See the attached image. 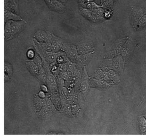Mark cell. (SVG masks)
I'll return each instance as SVG.
<instances>
[{"label":"cell","mask_w":146,"mask_h":138,"mask_svg":"<svg viewBox=\"0 0 146 138\" xmlns=\"http://www.w3.org/2000/svg\"><path fill=\"white\" fill-rule=\"evenodd\" d=\"M57 111L58 110L49 97L46 105L37 112V116L41 119H47Z\"/></svg>","instance_id":"6da1fadb"},{"label":"cell","mask_w":146,"mask_h":138,"mask_svg":"<svg viewBox=\"0 0 146 138\" xmlns=\"http://www.w3.org/2000/svg\"><path fill=\"white\" fill-rule=\"evenodd\" d=\"M60 50L65 53L71 61L75 62L78 55L76 45L65 41Z\"/></svg>","instance_id":"7a4b0ae2"},{"label":"cell","mask_w":146,"mask_h":138,"mask_svg":"<svg viewBox=\"0 0 146 138\" xmlns=\"http://www.w3.org/2000/svg\"><path fill=\"white\" fill-rule=\"evenodd\" d=\"M78 54H84L94 50V43L91 40L88 39H83L76 44Z\"/></svg>","instance_id":"3957f363"},{"label":"cell","mask_w":146,"mask_h":138,"mask_svg":"<svg viewBox=\"0 0 146 138\" xmlns=\"http://www.w3.org/2000/svg\"><path fill=\"white\" fill-rule=\"evenodd\" d=\"M46 72V84L48 87L49 94L58 91V86L56 78L52 73L50 67L45 68Z\"/></svg>","instance_id":"277c9868"},{"label":"cell","mask_w":146,"mask_h":138,"mask_svg":"<svg viewBox=\"0 0 146 138\" xmlns=\"http://www.w3.org/2000/svg\"><path fill=\"white\" fill-rule=\"evenodd\" d=\"M27 22L24 20H12L11 23V36L9 40L14 39L17 37L26 27Z\"/></svg>","instance_id":"5b68a950"},{"label":"cell","mask_w":146,"mask_h":138,"mask_svg":"<svg viewBox=\"0 0 146 138\" xmlns=\"http://www.w3.org/2000/svg\"><path fill=\"white\" fill-rule=\"evenodd\" d=\"M146 13V10L140 7L134 6L131 8L130 18L133 27L136 28L137 24L141 17Z\"/></svg>","instance_id":"8992f818"},{"label":"cell","mask_w":146,"mask_h":138,"mask_svg":"<svg viewBox=\"0 0 146 138\" xmlns=\"http://www.w3.org/2000/svg\"><path fill=\"white\" fill-rule=\"evenodd\" d=\"M94 51L84 54H78L76 60V68L80 71H82L90 61L93 56Z\"/></svg>","instance_id":"52a82bcc"},{"label":"cell","mask_w":146,"mask_h":138,"mask_svg":"<svg viewBox=\"0 0 146 138\" xmlns=\"http://www.w3.org/2000/svg\"><path fill=\"white\" fill-rule=\"evenodd\" d=\"M82 74V81L80 87V90L83 94L84 99H86L89 90L90 79L88 75L86 70V67H84L83 70L81 72Z\"/></svg>","instance_id":"ba28073f"},{"label":"cell","mask_w":146,"mask_h":138,"mask_svg":"<svg viewBox=\"0 0 146 138\" xmlns=\"http://www.w3.org/2000/svg\"><path fill=\"white\" fill-rule=\"evenodd\" d=\"M50 96L45 99H42L38 96L37 94L35 95L33 97V107L34 111L37 112L46 105L47 101Z\"/></svg>","instance_id":"9c48e42d"},{"label":"cell","mask_w":146,"mask_h":138,"mask_svg":"<svg viewBox=\"0 0 146 138\" xmlns=\"http://www.w3.org/2000/svg\"><path fill=\"white\" fill-rule=\"evenodd\" d=\"M102 8L101 7L91 10L92 13V18L90 20L91 23H97L105 19L104 17L105 10Z\"/></svg>","instance_id":"30bf717a"},{"label":"cell","mask_w":146,"mask_h":138,"mask_svg":"<svg viewBox=\"0 0 146 138\" xmlns=\"http://www.w3.org/2000/svg\"><path fill=\"white\" fill-rule=\"evenodd\" d=\"M65 41L64 39L52 34V48L53 53H57L61 50Z\"/></svg>","instance_id":"8fae6325"},{"label":"cell","mask_w":146,"mask_h":138,"mask_svg":"<svg viewBox=\"0 0 146 138\" xmlns=\"http://www.w3.org/2000/svg\"><path fill=\"white\" fill-rule=\"evenodd\" d=\"M65 4L59 0H51L49 8L56 12L62 13L65 10Z\"/></svg>","instance_id":"7c38bea8"},{"label":"cell","mask_w":146,"mask_h":138,"mask_svg":"<svg viewBox=\"0 0 146 138\" xmlns=\"http://www.w3.org/2000/svg\"><path fill=\"white\" fill-rule=\"evenodd\" d=\"M23 18L19 15L16 13L10 12L4 9V23H5L9 20H23Z\"/></svg>","instance_id":"4fadbf2b"},{"label":"cell","mask_w":146,"mask_h":138,"mask_svg":"<svg viewBox=\"0 0 146 138\" xmlns=\"http://www.w3.org/2000/svg\"><path fill=\"white\" fill-rule=\"evenodd\" d=\"M49 97L56 107V109L58 111H60L61 110L62 106H61V99L58 91H55L50 93Z\"/></svg>","instance_id":"5bb4252c"},{"label":"cell","mask_w":146,"mask_h":138,"mask_svg":"<svg viewBox=\"0 0 146 138\" xmlns=\"http://www.w3.org/2000/svg\"><path fill=\"white\" fill-rule=\"evenodd\" d=\"M81 72L76 68L73 72V82L75 84V91L80 90V85L82 81Z\"/></svg>","instance_id":"9a60e30c"},{"label":"cell","mask_w":146,"mask_h":138,"mask_svg":"<svg viewBox=\"0 0 146 138\" xmlns=\"http://www.w3.org/2000/svg\"><path fill=\"white\" fill-rule=\"evenodd\" d=\"M58 92L59 94L60 97L61 101L62 107L64 106L66 103L67 96H68V89L66 86L62 87H58Z\"/></svg>","instance_id":"2e32d148"},{"label":"cell","mask_w":146,"mask_h":138,"mask_svg":"<svg viewBox=\"0 0 146 138\" xmlns=\"http://www.w3.org/2000/svg\"><path fill=\"white\" fill-rule=\"evenodd\" d=\"M26 66L29 72L32 75L36 76L39 72L40 67L34 62L33 60L26 62Z\"/></svg>","instance_id":"e0dca14e"},{"label":"cell","mask_w":146,"mask_h":138,"mask_svg":"<svg viewBox=\"0 0 146 138\" xmlns=\"http://www.w3.org/2000/svg\"><path fill=\"white\" fill-rule=\"evenodd\" d=\"M73 102L78 104L81 108H82L84 106L83 94L80 90L75 91L73 95Z\"/></svg>","instance_id":"ac0fdd59"},{"label":"cell","mask_w":146,"mask_h":138,"mask_svg":"<svg viewBox=\"0 0 146 138\" xmlns=\"http://www.w3.org/2000/svg\"><path fill=\"white\" fill-rule=\"evenodd\" d=\"M4 66V78L5 81L6 82L11 79L13 74V67L12 66L7 62H5Z\"/></svg>","instance_id":"d6986e66"},{"label":"cell","mask_w":146,"mask_h":138,"mask_svg":"<svg viewBox=\"0 0 146 138\" xmlns=\"http://www.w3.org/2000/svg\"><path fill=\"white\" fill-rule=\"evenodd\" d=\"M55 54H56V58H55V61L58 64L65 63L70 60L65 53L61 50L55 53Z\"/></svg>","instance_id":"ffe728a7"},{"label":"cell","mask_w":146,"mask_h":138,"mask_svg":"<svg viewBox=\"0 0 146 138\" xmlns=\"http://www.w3.org/2000/svg\"><path fill=\"white\" fill-rule=\"evenodd\" d=\"M4 5L9 6L15 12L19 14V9L18 0H4Z\"/></svg>","instance_id":"44dd1931"},{"label":"cell","mask_w":146,"mask_h":138,"mask_svg":"<svg viewBox=\"0 0 146 138\" xmlns=\"http://www.w3.org/2000/svg\"><path fill=\"white\" fill-rule=\"evenodd\" d=\"M12 20H9L6 22L4 26V35L5 40L9 41L11 36V23Z\"/></svg>","instance_id":"7402d4cb"},{"label":"cell","mask_w":146,"mask_h":138,"mask_svg":"<svg viewBox=\"0 0 146 138\" xmlns=\"http://www.w3.org/2000/svg\"><path fill=\"white\" fill-rule=\"evenodd\" d=\"M46 37V32L42 30H38L35 32L34 38L40 42H44Z\"/></svg>","instance_id":"603a6c76"},{"label":"cell","mask_w":146,"mask_h":138,"mask_svg":"<svg viewBox=\"0 0 146 138\" xmlns=\"http://www.w3.org/2000/svg\"><path fill=\"white\" fill-rule=\"evenodd\" d=\"M37 79L42 83H46V72L43 66L40 67L39 72L36 76Z\"/></svg>","instance_id":"cb8c5ba5"},{"label":"cell","mask_w":146,"mask_h":138,"mask_svg":"<svg viewBox=\"0 0 146 138\" xmlns=\"http://www.w3.org/2000/svg\"><path fill=\"white\" fill-rule=\"evenodd\" d=\"M60 111L66 116L70 117L73 116L72 112L71 104H70L67 103H66L64 106L61 107V110Z\"/></svg>","instance_id":"d4e9b609"},{"label":"cell","mask_w":146,"mask_h":138,"mask_svg":"<svg viewBox=\"0 0 146 138\" xmlns=\"http://www.w3.org/2000/svg\"><path fill=\"white\" fill-rule=\"evenodd\" d=\"M80 13L83 17L90 21L92 18V13L91 10L84 8L80 10Z\"/></svg>","instance_id":"484cf974"},{"label":"cell","mask_w":146,"mask_h":138,"mask_svg":"<svg viewBox=\"0 0 146 138\" xmlns=\"http://www.w3.org/2000/svg\"><path fill=\"white\" fill-rule=\"evenodd\" d=\"M102 6H100L98 5L97 3H96L94 1L87 2L84 3L83 6V8H87L88 9L92 10L101 7Z\"/></svg>","instance_id":"4316f807"},{"label":"cell","mask_w":146,"mask_h":138,"mask_svg":"<svg viewBox=\"0 0 146 138\" xmlns=\"http://www.w3.org/2000/svg\"><path fill=\"white\" fill-rule=\"evenodd\" d=\"M71 109L72 115L73 116H75L78 115L82 108L78 104L73 102L71 104Z\"/></svg>","instance_id":"83f0119b"},{"label":"cell","mask_w":146,"mask_h":138,"mask_svg":"<svg viewBox=\"0 0 146 138\" xmlns=\"http://www.w3.org/2000/svg\"><path fill=\"white\" fill-rule=\"evenodd\" d=\"M146 26V13L141 17L136 26V29H140Z\"/></svg>","instance_id":"f1b7e54d"},{"label":"cell","mask_w":146,"mask_h":138,"mask_svg":"<svg viewBox=\"0 0 146 138\" xmlns=\"http://www.w3.org/2000/svg\"><path fill=\"white\" fill-rule=\"evenodd\" d=\"M33 60L39 67L43 66V64L42 59L37 53H36L35 56L33 59Z\"/></svg>","instance_id":"f546056e"},{"label":"cell","mask_w":146,"mask_h":138,"mask_svg":"<svg viewBox=\"0 0 146 138\" xmlns=\"http://www.w3.org/2000/svg\"><path fill=\"white\" fill-rule=\"evenodd\" d=\"M53 33L50 31L46 32V40L44 42L46 43L47 44L52 46V40Z\"/></svg>","instance_id":"4dcf8cb0"},{"label":"cell","mask_w":146,"mask_h":138,"mask_svg":"<svg viewBox=\"0 0 146 138\" xmlns=\"http://www.w3.org/2000/svg\"><path fill=\"white\" fill-rule=\"evenodd\" d=\"M68 61H67V62H65V63L58 64V68L60 71H66L68 70V68H69Z\"/></svg>","instance_id":"1f68e13d"},{"label":"cell","mask_w":146,"mask_h":138,"mask_svg":"<svg viewBox=\"0 0 146 138\" xmlns=\"http://www.w3.org/2000/svg\"><path fill=\"white\" fill-rule=\"evenodd\" d=\"M56 80L58 87L65 86V81L59 75H58V76L56 77Z\"/></svg>","instance_id":"d6a6232c"},{"label":"cell","mask_w":146,"mask_h":138,"mask_svg":"<svg viewBox=\"0 0 146 138\" xmlns=\"http://www.w3.org/2000/svg\"><path fill=\"white\" fill-rule=\"evenodd\" d=\"M36 53L35 51L32 49H29L27 52V57L29 59L33 60L35 56Z\"/></svg>","instance_id":"836d02e7"},{"label":"cell","mask_w":146,"mask_h":138,"mask_svg":"<svg viewBox=\"0 0 146 138\" xmlns=\"http://www.w3.org/2000/svg\"><path fill=\"white\" fill-rule=\"evenodd\" d=\"M38 96L40 97V98H42V99H45V98H46V97H48L50 96V94H47L46 93L44 92V91H42L41 90L40 91H39L37 93Z\"/></svg>","instance_id":"e575fe53"},{"label":"cell","mask_w":146,"mask_h":138,"mask_svg":"<svg viewBox=\"0 0 146 138\" xmlns=\"http://www.w3.org/2000/svg\"><path fill=\"white\" fill-rule=\"evenodd\" d=\"M41 90L44 91L46 93L49 94V89H48V87L46 83H42L40 86Z\"/></svg>","instance_id":"d590c367"},{"label":"cell","mask_w":146,"mask_h":138,"mask_svg":"<svg viewBox=\"0 0 146 138\" xmlns=\"http://www.w3.org/2000/svg\"><path fill=\"white\" fill-rule=\"evenodd\" d=\"M78 3L79 7V10L83 9V6L85 3L87 2V0H77Z\"/></svg>","instance_id":"8d00e7d4"},{"label":"cell","mask_w":146,"mask_h":138,"mask_svg":"<svg viewBox=\"0 0 146 138\" xmlns=\"http://www.w3.org/2000/svg\"><path fill=\"white\" fill-rule=\"evenodd\" d=\"M111 15V12L110 11L107 10L105 11V13H104V17L105 18H110Z\"/></svg>","instance_id":"74e56055"},{"label":"cell","mask_w":146,"mask_h":138,"mask_svg":"<svg viewBox=\"0 0 146 138\" xmlns=\"http://www.w3.org/2000/svg\"><path fill=\"white\" fill-rule=\"evenodd\" d=\"M45 2H46V4L47 5L48 7H49V6H50V3H51V0H44Z\"/></svg>","instance_id":"f35d334b"},{"label":"cell","mask_w":146,"mask_h":138,"mask_svg":"<svg viewBox=\"0 0 146 138\" xmlns=\"http://www.w3.org/2000/svg\"><path fill=\"white\" fill-rule=\"evenodd\" d=\"M108 0H101V6H102L103 4H105Z\"/></svg>","instance_id":"ab89813d"},{"label":"cell","mask_w":146,"mask_h":138,"mask_svg":"<svg viewBox=\"0 0 146 138\" xmlns=\"http://www.w3.org/2000/svg\"><path fill=\"white\" fill-rule=\"evenodd\" d=\"M59 1H60L61 2H62L64 4H65L69 0H59Z\"/></svg>","instance_id":"60d3db41"},{"label":"cell","mask_w":146,"mask_h":138,"mask_svg":"<svg viewBox=\"0 0 146 138\" xmlns=\"http://www.w3.org/2000/svg\"><path fill=\"white\" fill-rule=\"evenodd\" d=\"M94 0H87V2L88 1H94Z\"/></svg>","instance_id":"b9f144b4"},{"label":"cell","mask_w":146,"mask_h":138,"mask_svg":"<svg viewBox=\"0 0 146 138\" xmlns=\"http://www.w3.org/2000/svg\"><path fill=\"white\" fill-rule=\"evenodd\" d=\"M111 1H115V0H111Z\"/></svg>","instance_id":"7bdbcfd3"}]
</instances>
